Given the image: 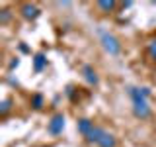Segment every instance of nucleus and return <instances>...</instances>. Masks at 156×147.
Instances as JSON below:
<instances>
[{"label": "nucleus", "mask_w": 156, "mask_h": 147, "mask_svg": "<svg viewBox=\"0 0 156 147\" xmlns=\"http://www.w3.org/2000/svg\"><path fill=\"white\" fill-rule=\"evenodd\" d=\"M154 131H156V127H154Z\"/></svg>", "instance_id": "aec40b11"}, {"label": "nucleus", "mask_w": 156, "mask_h": 147, "mask_svg": "<svg viewBox=\"0 0 156 147\" xmlns=\"http://www.w3.org/2000/svg\"><path fill=\"white\" fill-rule=\"evenodd\" d=\"M18 67H20V59H18V57L10 59V63H8V71H14V69H18Z\"/></svg>", "instance_id": "f3484780"}, {"label": "nucleus", "mask_w": 156, "mask_h": 147, "mask_svg": "<svg viewBox=\"0 0 156 147\" xmlns=\"http://www.w3.org/2000/svg\"><path fill=\"white\" fill-rule=\"evenodd\" d=\"M57 6H61V8H70L72 2H57Z\"/></svg>", "instance_id": "a211bd4d"}, {"label": "nucleus", "mask_w": 156, "mask_h": 147, "mask_svg": "<svg viewBox=\"0 0 156 147\" xmlns=\"http://www.w3.org/2000/svg\"><path fill=\"white\" fill-rule=\"evenodd\" d=\"M18 49H20V53H23V55H29V53H31V49H29L23 41H20V43H18Z\"/></svg>", "instance_id": "dca6fc26"}, {"label": "nucleus", "mask_w": 156, "mask_h": 147, "mask_svg": "<svg viewBox=\"0 0 156 147\" xmlns=\"http://www.w3.org/2000/svg\"><path fill=\"white\" fill-rule=\"evenodd\" d=\"M96 8L100 10L101 14H111L117 8V2L115 0H100V2H96Z\"/></svg>", "instance_id": "9d476101"}, {"label": "nucleus", "mask_w": 156, "mask_h": 147, "mask_svg": "<svg viewBox=\"0 0 156 147\" xmlns=\"http://www.w3.org/2000/svg\"><path fill=\"white\" fill-rule=\"evenodd\" d=\"M104 130L105 127H101V126H94V130L90 131V134H88L84 139H86V143H98V141H100V137H101V134H104Z\"/></svg>", "instance_id": "9b49d317"}, {"label": "nucleus", "mask_w": 156, "mask_h": 147, "mask_svg": "<svg viewBox=\"0 0 156 147\" xmlns=\"http://www.w3.org/2000/svg\"><path fill=\"white\" fill-rule=\"evenodd\" d=\"M94 122L90 120V118H78V122H76V130H78V134H80L82 137H86L88 134H90L92 130H94Z\"/></svg>", "instance_id": "0eeeda50"}, {"label": "nucleus", "mask_w": 156, "mask_h": 147, "mask_svg": "<svg viewBox=\"0 0 156 147\" xmlns=\"http://www.w3.org/2000/svg\"><path fill=\"white\" fill-rule=\"evenodd\" d=\"M20 16L23 20H27V22H35V20L41 16V8L37 6V4H31V2H26L20 6Z\"/></svg>", "instance_id": "20e7f679"}, {"label": "nucleus", "mask_w": 156, "mask_h": 147, "mask_svg": "<svg viewBox=\"0 0 156 147\" xmlns=\"http://www.w3.org/2000/svg\"><path fill=\"white\" fill-rule=\"evenodd\" d=\"M31 63H33V71H35V73H43V71L47 69V53H45V51L33 53Z\"/></svg>", "instance_id": "423d86ee"}, {"label": "nucleus", "mask_w": 156, "mask_h": 147, "mask_svg": "<svg viewBox=\"0 0 156 147\" xmlns=\"http://www.w3.org/2000/svg\"><path fill=\"white\" fill-rule=\"evenodd\" d=\"M133 6V2H131V0H127V2H121V8H131Z\"/></svg>", "instance_id": "6ab92c4d"}, {"label": "nucleus", "mask_w": 156, "mask_h": 147, "mask_svg": "<svg viewBox=\"0 0 156 147\" xmlns=\"http://www.w3.org/2000/svg\"><path fill=\"white\" fill-rule=\"evenodd\" d=\"M127 94H129L131 102H133V116L136 120L144 122L152 116V108L148 104V98L143 94L140 86H127Z\"/></svg>", "instance_id": "f257e3e1"}, {"label": "nucleus", "mask_w": 156, "mask_h": 147, "mask_svg": "<svg viewBox=\"0 0 156 147\" xmlns=\"http://www.w3.org/2000/svg\"><path fill=\"white\" fill-rule=\"evenodd\" d=\"M65 126H66V118L62 112H57V114L51 116V120L47 122V134L53 135V137H58L65 131Z\"/></svg>", "instance_id": "7ed1b4c3"}, {"label": "nucleus", "mask_w": 156, "mask_h": 147, "mask_svg": "<svg viewBox=\"0 0 156 147\" xmlns=\"http://www.w3.org/2000/svg\"><path fill=\"white\" fill-rule=\"evenodd\" d=\"M12 104H14L12 98H4V100L0 102V116L6 118V116L10 114V110H12Z\"/></svg>", "instance_id": "f8f14e48"}, {"label": "nucleus", "mask_w": 156, "mask_h": 147, "mask_svg": "<svg viewBox=\"0 0 156 147\" xmlns=\"http://www.w3.org/2000/svg\"><path fill=\"white\" fill-rule=\"evenodd\" d=\"M80 73H82V78L86 81L88 86H98V85H100V75H98V71L92 65H88V63L82 65Z\"/></svg>", "instance_id": "39448f33"}, {"label": "nucleus", "mask_w": 156, "mask_h": 147, "mask_svg": "<svg viewBox=\"0 0 156 147\" xmlns=\"http://www.w3.org/2000/svg\"><path fill=\"white\" fill-rule=\"evenodd\" d=\"M29 106L37 112L43 110V108H45V96H43L41 92H33V94L29 96Z\"/></svg>", "instance_id": "1a4fd4ad"}, {"label": "nucleus", "mask_w": 156, "mask_h": 147, "mask_svg": "<svg viewBox=\"0 0 156 147\" xmlns=\"http://www.w3.org/2000/svg\"><path fill=\"white\" fill-rule=\"evenodd\" d=\"M146 51H148L150 59H152V61H156V37L148 41V45H146Z\"/></svg>", "instance_id": "2eb2a0df"}, {"label": "nucleus", "mask_w": 156, "mask_h": 147, "mask_svg": "<svg viewBox=\"0 0 156 147\" xmlns=\"http://www.w3.org/2000/svg\"><path fill=\"white\" fill-rule=\"evenodd\" d=\"M96 145H98V147H117V137H115V134H111V131L104 130V134H101L100 141H98Z\"/></svg>", "instance_id": "6e6552de"}, {"label": "nucleus", "mask_w": 156, "mask_h": 147, "mask_svg": "<svg viewBox=\"0 0 156 147\" xmlns=\"http://www.w3.org/2000/svg\"><path fill=\"white\" fill-rule=\"evenodd\" d=\"M76 94H78V90H76V86H74V85H68V86L65 88V96L68 98V100L76 102Z\"/></svg>", "instance_id": "ddd939ff"}, {"label": "nucleus", "mask_w": 156, "mask_h": 147, "mask_svg": "<svg viewBox=\"0 0 156 147\" xmlns=\"http://www.w3.org/2000/svg\"><path fill=\"white\" fill-rule=\"evenodd\" d=\"M98 37H100V43H101V47H104V51L107 55L117 57L121 53V41L111 32H107L104 28H98Z\"/></svg>", "instance_id": "f03ea898"}, {"label": "nucleus", "mask_w": 156, "mask_h": 147, "mask_svg": "<svg viewBox=\"0 0 156 147\" xmlns=\"http://www.w3.org/2000/svg\"><path fill=\"white\" fill-rule=\"evenodd\" d=\"M10 18H12V12H10L8 8L0 10V26H6V24L10 22Z\"/></svg>", "instance_id": "4468645a"}]
</instances>
